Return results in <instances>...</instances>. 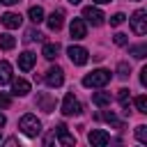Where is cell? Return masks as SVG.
I'll list each match as a JSON object with an SVG mask.
<instances>
[{
  "label": "cell",
  "instance_id": "27",
  "mask_svg": "<svg viewBox=\"0 0 147 147\" xmlns=\"http://www.w3.org/2000/svg\"><path fill=\"white\" fill-rule=\"evenodd\" d=\"M126 41H129V39H126L124 32H117V34H115V44H117V46H124Z\"/></svg>",
  "mask_w": 147,
  "mask_h": 147
},
{
  "label": "cell",
  "instance_id": "17",
  "mask_svg": "<svg viewBox=\"0 0 147 147\" xmlns=\"http://www.w3.org/2000/svg\"><path fill=\"white\" fill-rule=\"evenodd\" d=\"M57 53H60V46H57V44H44L41 55H44L46 60H55V57H57Z\"/></svg>",
  "mask_w": 147,
  "mask_h": 147
},
{
  "label": "cell",
  "instance_id": "4",
  "mask_svg": "<svg viewBox=\"0 0 147 147\" xmlns=\"http://www.w3.org/2000/svg\"><path fill=\"white\" fill-rule=\"evenodd\" d=\"M129 21H131V30H133L136 34H145V32H147V11H145V9L133 11V16H131Z\"/></svg>",
  "mask_w": 147,
  "mask_h": 147
},
{
  "label": "cell",
  "instance_id": "21",
  "mask_svg": "<svg viewBox=\"0 0 147 147\" xmlns=\"http://www.w3.org/2000/svg\"><path fill=\"white\" fill-rule=\"evenodd\" d=\"M14 46H16V39L11 34H0V48L2 51H11Z\"/></svg>",
  "mask_w": 147,
  "mask_h": 147
},
{
  "label": "cell",
  "instance_id": "15",
  "mask_svg": "<svg viewBox=\"0 0 147 147\" xmlns=\"http://www.w3.org/2000/svg\"><path fill=\"white\" fill-rule=\"evenodd\" d=\"M11 80V64L7 60H0V85H7Z\"/></svg>",
  "mask_w": 147,
  "mask_h": 147
},
{
  "label": "cell",
  "instance_id": "18",
  "mask_svg": "<svg viewBox=\"0 0 147 147\" xmlns=\"http://www.w3.org/2000/svg\"><path fill=\"white\" fill-rule=\"evenodd\" d=\"M92 103L94 106H108L110 103V92H94L92 94Z\"/></svg>",
  "mask_w": 147,
  "mask_h": 147
},
{
  "label": "cell",
  "instance_id": "2",
  "mask_svg": "<svg viewBox=\"0 0 147 147\" xmlns=\"http://www.w3.org/2000/svg\"><path fill=\"white\" fill-rule=\"evenodd\" d=\"M18 129L23 131V136H28V138H37L39 131H41V122H39L34 115H23L21 122H18Z\"/></svg>",
  "mask_w": 147,
  "mask_h": 147
},
{
  "label": "cell",
  "instance_id": "22",
  "mask_svg": "<svg viewBox=\"0 0 147 147\" xmlns=\"http://www.w3.org/2000/svg\"><path fill=\"white\" fill-rule=\"evenodd\" d=\"M129 53H131V55H133L136 60H142V57L147 55V46H145V44H138V46H131V48H129Z\"/></svg>",
  "mask_w": 147,
  "mask_h": 147
},
{
  "label": "cell",
  "instance_id": "1",
  "mask_svg": "<svg viewBox=\"0 0 147 147\" xmlns=\"http://www.w3.org/2000/svg\"><path fill=\"white\" fill-rule=\"evenodd\" d=\"M110 83V71L108 69H94L92 74H87L83 78V85L85 87H103Z\"/></svg>",
  "mask_w": 147,
  "mask_h": 147
},
{
  "label": "cell",
  "instance_id": "12",
  "mask_svg": "<svg viewBox=\"0 0 147 147\" xmlns=\"http://www.w3.org/2000/svg\"><path fill=\"white\" fill-rule=\"evenodd\" d=\"M34 62H37V55L30 53V51H25V53L18 55V67H21V71H30V69L34 67Z\"/></svg>",
  "mask_w": 147,
  "mask_h": 147
},
{
  "label": "cell",
  "instance_id": "3",
  "mask_svg": "<svg viewBox=\"0 0 147 147\" xmlns=\"http://www.w3.org/2000/svg\"><path fill=\"white\" fill-rule=\"evenodd\" d=\"M83 113V106H80V101L69 92V94H64V99H62V115L64 117H71V115H80Z\"/></svg>",
  "mask_w": 147,
  "mask_h": 147
},
{
  "label": "cell",
  "instance_id": "7",
  "mask_svg": "<svg viewBox=\"0 0 147 147\" xmlns=\"http://www.w3.org/2000/svg\"><path fill=\"white\" fill-rule=\"evenodd\" d=\"M69 34H71V39H85V37H87V25H85V21H83V18H74L71 25H69Z\"/></svg>",
  "mask_w": 147,
  "mask_h": 147
},
{
  "label": "cell",
  "instance_id": "26",
  "mask_svg": "<svg viewBox=\"0 0 147 147\" xmlns=\"http://www.w3.org/2000/svg\"><path fill=\"white\" fill-rule=\"evenodd\" d=\"M124 21H126V16H124V14H115V16H110V25H113V28L122 25Z\"/></svg>",
  "mask_w": 147,
  "mask_h": 147
},
{
  "label": "cell",
  "instance_id": "16",
  "mask_svg": "<svg viewBox=\"0 0 147 147\" xmlns=\"http://www.w3.org/2000/svg\"><path fill=\"white\" fill-rule=\"evenodd\" d=\"M37 106L41 108V110H46V113H51L53 108H55V101L48 96V94H37Z\"/></svg>",
  "mask_w": 147,
  "mask_h": 147
},
{
  "label": "cell",
  "instance_id": "25",
  "mask_svg": "<svg viewBox=\"0 0 147 147\" xmlns=\"http://www.w3.org/2000/svg\"><path fill=\"white\" fill-rule=\"evenodd\" d=\"M129 74H131V67H129L126 62H119V67H117V76H119V78H129Z\"/></svg>",
  "mask_w": 147,
  "mask_h": 147
},
{
  "label": "cell",
  "instance_id": "34",
  "mask_svg": "<svg viewBox=\"0 0 147 147\" xmlns=\"http://www.w3.org/2000/svg\"><path fill=\"white\" fill-rule=\"evenodd\" d=\"M69 2H71V5H78V2H80V0H69Z\"/></svg>",
  "mask_w": 147,
  "mask_h": 147
},
{
  "label": "cell",
  "instance_id": "20",
  "mask_svg": "<svg viewBox=\"0 0 147 147\" xmlns=\"http://www.w3.org/2000/svg\"><path fill=\"white\" fill-rule=\"evenodd\" d=\"M117 101H119V106H122L124 110H129V103H131V94H129V90H126V87H122V90L117 92Z\"/></svg>",
  "mask_w": 147,
  "mask_h": 147
},
{
  "label": "cell",
  "instance_id": "30",
  "mask_svg": "<svg viewBox=\"0 0 147 147\" xmlns=\"http://www.w3.org/2000/svg\"><path fill=\"white\" fill-rule=\"evenodd\" d=\"M7 106H9V96L5 92H0V108H7Z\"/></svg>",
  "mask_w": 147,
  "mask_h": 147
},
{
  "label": "cell",
  "instance_id": "9",
  "mask_svg": "<svg viewBox=\"0 0 147 147\" xmlns=\"http://www.w3.org/2000/svg\"><path fill=\"white\" fill-rule=\"evenodd\" d=\"M55 136H57L60 145H64V147H74V145H76V138L69 133V129H67L64 124H57V126H55Z\"/></svg>",
  "mask_w": 147,
  "mask_h": 147
},
{
  "label": "cell",
  "instance_id": "31",
  "mask_svg": "<svg viewBox=\"0 0 147 147\" xmlns=\"http://www.w3.org/2000/svg\"><path fill=\"white\" fill-rule=\"evenodd\" d=\"M0 2H2V5H16L18 0H0Z\"/></svg>",
  "mask_w": 147,
  "mask_h": 147
},
{
  "label": "cell",
  "instance_id": "11",
  "mask_svg": "<svg viewBox=\"0 0 147 147\" xmlns=\"http://www.w3.org/2000/svg\"><path fill=\"white\" fill-rule=\"evenodd\" d=\"M2 25L5 28H9V30H14V28H21V23H23V18H21V14H14V11H7V14H2Z\"/></svg>",
  "mask_w": 147,
  "mask_h": 147
},
{
  "label": "cell",
  "instance_id": "13",
  "mask_svg": "<svg viewBox=\"0 0 147 147\" xmlns=\"http://www.w3.org/2000/svg\"><path fill=\"white\" fill-rule=\"evenodd\" d=\"M11 92H14L16 96H25V94L30 92V83L23 80V78H14V80H11Z\"/></svg>",
  "mask_w": 147,
  "mask_h": 147
},
{
  "label": "cell",
  "instance_id": "10",
  "mask_svg": "<svg viewBox=\"0 0 147 147\" xmlns=\"http://www.w3.org/2000/svg\"><path fill=\"white\" fill-rule=\"evenodd\" d=\"M87 140H90L94 147H103V145L110 142V136H108L106 131H101V129H92V131L87 133Z\"/></svg>",
  "mask_w": 147,
  "mask_h": 147
},
{
  "label": "cell",
  "instance_id": "29",
  "mask_svg": "<svg viewBox=\"0 0 147 147\" xmlns=\"http://www.w3.org/2000/svg\"><path fill=\"white\" fill-rule=\"evenodd\" d=\"M140 85H142V87H147V67H142V69H140Z\"/></svg>",
  "mask_w": 147,
  "mask_h": 147
},
{
  "label": "cell",
  "instance_id": "14",
  "mask_svg": "<svg viewBox=\"0 0 147 147\" xmlns=\"http://www.w3.org/2000/svg\"><path fill=\"white\" fill-rule=\"evenodd\" d=\"M46 23H48V28H51V30H55V32H57V30L62 28V23H64V14H62L60 9H55V11L46 18Z\"/></svg>",
  "mask_w": 147,
  "mask_h": 147
},
{
  "label": "cell",
  "instance_id": "8",
  "mask_svg": "<svg viewBox=\"0 0 147 147\" xmlns=\"http://www.w3.org/2000/svg\"><path fill=\"white\" fill-rule=\"evenodd\" d=\"M67 55H69V60H71L74 64H85L87 57H90L83 46H69V48H67Z\"/></svg>",
  "mask_w": 147,
  "mask_h": 147
},
{
  "label": "cell",
  "instance_id": "6",
  "mask_svg": "<svg viewBox=\"0 0 147 147\" xmlns=\"http://www.w3.org/2000/svg\"><path fill=\"white\" fill-rule=\"evenodd\" d=\"M83 18H85L87 23H92V25H101L106 16H103V11H101L99 7H92V5H90V7L83 9Z\"/></svg>",
  "mask_w": 147,
  "mask_h": 147
},
{
  "label": "cell",
  "instance_id": "5",
  "mask_svg": "<svg viewBox=\"0 0 147 147\" xmlns=\"http://www.w3.org/2000/svg\"><path fill=\"white\" fill-rule=\"evenodd\" d=\"M44 80H46V85H48V87H60V85L64 83V71H62L60 67H51V69L46 71Z\"/></svg>",
  "mask_w": 147,
  "mask_h": 147
},
{
  "label": "cell",
  "instance_id": "23",
  "mask_svg": "<svg viewBox=\"0 0 147 147\" xmlns=\"http://www.w3.org/2000/svg\"><path fill=\"white\" fill-rule=\"evenodd\" d=\"M136 138H138L142 145L147 142V126H145V124H138V126H136Z\"/></svg>",
  "mask_w": 147,
  "mask_h": 147
},
{
  "label": "cell",
  "instance_id": "19",
  "mask_svg": "<svg viewBox=\"0 0 147 147\" xmlns=\"http://www.w3.org/2000/svg\"><path fill=\"white\" fill-rule=\"evenodd\" d=\"M28 16H30V21H32V23L37 25V23H41V21H44V9H41L39 5H34V7H30Z\"/></svg>",
  "mask_w": 147,
  "mask_h": 147
},
{
  "label": "cell",
  "instance_id": "24",
  "mask_svg": "<svg viewBox=\"0 0 147 147\" xmlns=\"http://www.w3.org/2000/svg\"><path fill=\"white\" fill-rule=\"evenodd\" d=\"M136 108H138V113L147 115V96H136Z\"/></svg>",
  "mask_w": 147,
  "mask_h": 147
},
{
  "label": "cell",
  "instance_id": "32",
  "mask_svg": "<svg viewBox=\"0 0 147 147\" xmlns=\"http://www.w3.org/2000/svg\"><path fill=\"white\" fill-rule=\"evenodd\" d=\"M5 122H7V119H5V115H2V113H0V129H2V126H5Z\"/></svg>",
  "mask_w": 147,
  "mask_h": 147
},
{
  "label": "cell",
  "instance_id": "33",
  "mask_svg": "<svg viewBox=\"0 0 147 147\" xmlns=\"http://www.w3.org/2000/svg\"><path fill=\"white\" fill-rule=\"evenodd\" d=\"M94 2H99V5H106V2H113V0H94Z\"/></svg>",
  "mask_w": 147,
  "mask_h": 147
},
{
  "label": "cell",
  "instance_id": "28",
  "mask_svg": "<svg viewBox=\"0 0 147 147\" xmlns=\"http://www.w3.org/2000/svg\"><path fill=\"white\" fill-rule=\"evenodd\" d=\"M34 39H41V34H39V32H34V30H30V32L25 34V41H34Z\"/></svg>",
  "mask_w": 147,
  "mask_h": 147
}]
</instances>
